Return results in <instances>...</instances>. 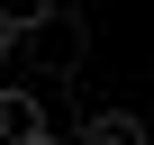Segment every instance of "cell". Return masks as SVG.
<instances>
[{"label": "cell", "mask_w": 154, "mask_h": 145, "mask_svg": "<svg viewBox=\"0 0 154 145\" xmlns=\"http://www.w3.org/2000/svg\"><path fill=\"white\" fill-rule=\"evenodd\" d=\"M9 45H36L45 82H82V18H72V9H54L45 27H27V36H9Z\"/></svg>", "instance_id": "1"}, {"label": "cell", "mask_w": 154, "mask_h": 145, "mask_svg": "<svg viewBox=\"0 0 154 145\" xmlns=\"http://www.w3.org/2000/svg\"><path fill=\"white\" fill-rule=\"evenodd\" d=\"M45 136V100L27 82H0V145H36Z\"/></svg>", "instance_id": "2"}, {"label": "cell", "mask_w": 154, "mask_h": 145, "mask_svg": "<svg viewBox=\"0 0 154 145\" xmlns=\"http://www.w3.org/2000/svg\"><path fill=\"white\" fill-rule=\"evenodd\" d=\"M63 9V0H0V36H27V27H45Z\"/></svg>", "instance_id": "3"}, {"label": "cell", "mask_w": 154, "mask_h": 145, "mask_svg": "<svg viewBox=\"0 0 154 145\" xmlns=\"http://www.w3.org/2000/svg\"><path fill=\"white\" fill-rule=\"evenodd\" d=\"M82 145H145V127H136L127 109H109V118H91V127H82Z\"/></svg>", "instance_id": "4"}, {"label": "cell", "mask_w": 154, "mask_h": 145, "mask_svg": "<svg viewBox=\"0 0 154 145\" xmlns=\"http://www.w3.org/2000/svg\"><path fill=\"white\" fill-rule=\"evenodd\" d=\"M36 145H54V136H36Z\"/></svg>", "instance_id": "5"}]
</instances>
